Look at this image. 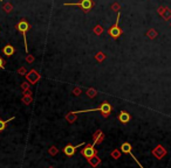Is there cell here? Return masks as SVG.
<instances>
[{
	"label": "cell",
	"mask_w": 171,
	"mask_h": 168,
	"mask_svg": "<svg viewBox=\"0 0 171 168\" xmlns=\"http://www.w3.org/2000/svg\"><path fill=\"white\" fill-rule=\"evenodd\" d=\"M111 110H113V107L111 105L109 104L108 102H103L100 107H95V109H89V110H82V111H74V113H83V112H93V111H100V112H102L103 116H109L111 113Z\"/></svg>",
	"instance_id": "6da1fadb"
},
{
	"label": "cell",
	"mask_w": 171,
	"mask_h": 168,
	"mask_svg": "<svg viewBox=\"0 0 171 168\" xmlns=\"http://www.w3.org/2000/svg\"><path fill=\"white\" fill-rule=\"evenodd\" d=\"M64 6H79V7H81V8L83 9V12L88 13L90 9L93 8L94 4H93V0H81V1H79V2H72V4L66 2Z\"/></svg>",
	"instance_id": "7a4b0ae2"
},
{
	"label": "cell",
	"mask_w": 171,
	"mask_h": 168,
	"mask_svg": "<svg viewBox=\"0 0 171 168\" xmlns=\"http://www.w3.org/2000/svg\"><path fill=\"white\" fill-rule=\"evenodd\" d=\"M17 29H18L20 33H22V36H24V40H25V49L26 52H28V47H27V37H26V33L29 29V25L26 20H21L17 25Z\"/></svg>",
	"instance_id": "3957f363"
},
{
	"label": "cell",
	"mask_w": 171,
	"mask_h": 168,
	"mask_svg": "<svg viewBox=\"0 0 171 168\" xmlns=\"http://www.w3.org/2000/svg\"><path fill=\"white\" fill-rule=\"evenodd\" d=\"M120 13H118V15H117V20H116V24L115 25H113V26L110 27V29H109V35L111 36L114 40H116L117 37H120V35L123 33V30L120 28Z\"/></svg>",
	"instance_id": "277c9868"
},
{
	"label": "cell",
	"mask_w": 171,
	"mask_h": 168,
	"mask_svg": "<svg viewBox=\"0 0 171 168\" xmlns=\"http://www.w3.org/2000/svg\"><path fill=\"white\" fill-rule=\"evenodd\" d=\"M81 154L84 157V158H87V159H91V158L96 157L95 145L93 144V145H88V146H86V147L81 151Z\"/></svg>",
	"instance_id": "5b68a950"
},
{
	"label": "cell",
	"mask_w": 171,
	"mask_h": 168,
	"mask_svg": "<svg viewBox=\"0 0 171 168\" xmlns=\"http://www.w3.org/2000/svg\"><path fill=\"white\" fill-rule=\"evenodd\" d=\"M121 151H122L123 153H127V154H129V155H130V157H131V158H133V159L135 160L136 162L138 163L140 168H144L143 166H142V165H141V163L138 162V160L135 158V155L133 154V152H131V145H130L129 142H124V144H122V146H121Z\"/></svg>",
	"instance_id": "8992f818"
},
{
	"label": "cell",
	"mask_w": 171,
	"mask_h": 168,
	"mask_svg": "<svg viewBox=\"0 0 171 168\" xmlns=\"http://www.w3.org/2000/svg\"><path fill=\"white\" fill-rule=\"evenodd\" d=\"M84 145V142H82V144H79V145H75V146H72V145H67L64 148H63V153L67 155V157H73L74 154H75V152L76 150L79 148V147H81Z\"/></svg>",
	"instance_id": "52a82bcc"
},
{
	"label": "cell",
	"mask_w": 171,
	"mask_h": 168,
	"mask_svg": "<svg viewBox=\"0 0 171 168\" xmlns=\"http://www.w3.org/2000/svg\"><path fill=\"white\" fill-rule=\"evenodd\" d=\"M130 115L127 112V111H121L120 115H118V120L122 123V124H127L130 122Z\"/></svg>",
	"instance_id": "ba28073f"
},
{
	"label": "cell",
	"mask_w": 171,
	"mask_h": 168,
	"mask_svg": "<svg viewBox=\"0 0 171 168\" xmlns=\"http://www.w3.org/2000/svg\"><path fill=\"white\" fill-rule=\"evenodd\" d=\"M15 52V49H14V47L13 46H11V44H7V46H5L4 47V49H2V53L5 54L6 56H12L13 54Z\"/></svg>",
	"instance_id": "9c48e42d"
},
{
	"label": "cell",
	"mask_w": 171,
	"mask_h": 168,
	"mask_svg": "<svg viewBox=\"0 0 171 168\" xmlns=\"http://www.w3.org/2000/svg\"><path fill=\"white\" fill-rule=\"evenodd\" d=\"M15 117H12V118H9L8 120H2V119H0V132H2V131H5V128H6V125L8 122H12L13 119H14Z\"/></svg>",
	"instance_id": "30bf717a"
},
{
	"label": "cell",
	"mask_w": 171,
	"mask_h": 168,
	"mask_svg": "<svg viewBox=\"0 0 171 168\" xmlns=\"http://www.w3.org/2000/svg\"><path fill=\"white\" fill-rule=\"evenodd\" d=\"M5 68V61L0 57V69H4Z\"/></svg>",
	"instance_id": "8fae6325"
},
{
	"label": "cell",
	"mask_w": 171,
	"mask_h": 168,
	"mask_svg": "<svg viewBox=\"0 0 171 168\" xmlns=\"http://www.w3.org/2000/svg\"><path fill=\"white\" fill-rule=\"evenodd\" d=\"M94 30H95V33H96V34H97V33H101V30H102V29H101V26H96Z\"/></svg>",
	"instance_id": "7c38bea8"
},
{
	"label": "cell",
	"mask_w": 171,
	"mask_h": 168,
	"mask_svg": "<svg viewBox=\"0 0 171 168\" xmlns=\"http://www.w3.org/2000/svg\"><path fill=\"white\" fill-rule=\"evenodd\" d=\"M4 8H5V11H6V12H11V11H12V9H11V8H12V7H11V5H6Z\"/></svg>",
	"instance_id": "4fadbf2b"
},
{
	"label": "cell",
	"mask_w": 171,
	"mask_h": 168,
	"mask_svg": "<svg viewBox=\"0 0 171 168\" xmlns=\"http://www.w3.org/2000/svg\"><path fill=\"white\" fill-rule=\"evenodd\" d=\"M113 157H114V158H118V157H120V153H117V152H113Z\"/></svg>",
	"instance_id": "5bb4252c"
}]
</instances>
